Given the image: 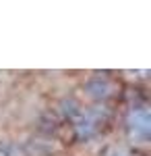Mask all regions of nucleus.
I'll return each instance as SVG.
<instances>
[{
	"label": "nucleus",
	"instance_id": "nucleus-1",
	"mask_svg": "<svg viewBox=\"0 0 151 156\" xmlns=\"http://www.w3.org/2000/svg\"><path fill=\"white\" fill-rule=\"evenodd\" d=\"M128 129L133 137H141L145 140L149 133V115L145 106H133V110L128 112Z\"/></svg>",
	"mask_w": 151,
	"mask_h": 156
}]
</instances>
